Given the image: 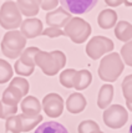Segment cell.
<instances>
[{
  "label": "cell",
  "mask_w": 132,
  "mask_h": 133,
  "mask_svg": "<svg viewBox=\"0 0 132 133\" xmlns=\"http://www.w3.org/2000/svg\"><path fill=\"white\" fill-rule=\"evenodd\" d=\"M35 65L39 66L46 76H55L66 65V56L60 50L50 52L40 50L35 55Z\"/></svg>",
  "instance_id": "cell-1"
},
{
  "label": "cell",
  "mask_w": 132,
  "mask_h": 133,
  "mask_svg": "<svg viewBox=\"0 0 132 133\" xmlns=\"http://www.w3.org/2000/svg\"><path fill=\"white\" fill-rule=\"evenodd\" d=\"M123 67H125V65H123V61L120 55L117 52H111L100 61V66H98L97 71L98 77L107 83L115 82L122 74Z\"/></svg>",
  "instance_id": "cell-2"
},
{
  "label": "cell",
  "mask_w": 132,
  "mask_h": 133,
  "mask_svg": "<svg viewBox=\"0 0 132 133\" xmlns=\"http://www.w3.org/2000/svg\"><path fill=\"white\" fill-rule=\"evenodd\" d=\"M26 39L20 31L11 30L8 31L1 41V52L9 58H17L25 50Z\"/></svg>",
  "instance_id": "cell-3"
},
{
  "label": "cell",
  "mask_w": 132,
  "mask_h": 133,
  "mask_svg": "<svg viewBox=\"0 0 132 133\" xmlns=\"http://www.w3.org/2000/svg\"><path fill=\"white\" fill-rule=\"evenodd\" d=\"M91 25L81 17H72L64 28V35L75 44H82L91 35Z\"/></svg>",
  "instance_id": "cell-4"
},
{
  "label": "cell",
  "mask_w": 132,
  "mask_h": 133,
  "mask_svg": "<svg viewBox=\"0 0 132 133\" xmlns=\"http://www.w3.org/2000/svg\"><path fill=\"white\" fill-rule=\"evenodd\" d=\"M23 23L21 12L15 1H5L0 8V25L5 30H15Z\"/></svg>",
  "instance_id": "cell-5"
},
{
  "label": "cell",
  "mask_w": 132,
  "mask_h": 133,
  "mask_svg": "<svg viewBox=\"0 0 132 133\" xmlns=\"http://www.w3.org/2000/svg\"><path fill=\"white\" fill-rule=\"evenodd\" d=\"M114 42L111 39L106 36H93L86 45L87 56L92 60H98L103 55H109L111 51H114Z\"/></svg>",
  "instance_id": "cell-6"
},
{
  "label": "cell",
  "mask_w": 132,
  "mask_h": 133,
  "mask_svg": "<svg viewBox=\"0 0 132 133\" xmlns=\"http://www.w3.org/2000/svg\"><path fill=\"white\" fill-rule=\"evenodd\" d=\"M128 121V112L121 104H112L103 112V122L109 128L118 129Z\"/></svg>",
  "instance_id": "cell-7"
},
{
  "label": "cell",
  "mask_w": 132,
  "mask_h": 133,
  "mask_svg": "<svg viewBox=\"0 0 132 133\" xmlns=\"http://www.w3.org/2000/svg\"><path fill=\"white\" fill-rule=\"evenodd\" d=\"M40 51V49L37 47H28L23 51V54L20 55V57L17 60L15 65H14V69L15 72L20 76H30L33 75L35 70V55Z\"/></svg>",
  "instance_id": "cell-8"
},
{
  "label": "cell",
  "mask_w": 132,
  "mask_h": 133,
  "mask_svg": "<svg viewBox=\"0 0 132 133\" xmlns=\"http://www.w3.org/2000/svg\"><path fill=\"white\" fill-rule=\"evenodd\" d=\"M46 116L50 118H58L62 115L64 111V99L58 93H49L42 99L41 104Z\"/></svg>",
  "instance_id": "cell-9"
},
{
  "label": "cell",
  "mask_w": 132,
  "mask_h": 133,
  "mask_svg": "<svg viewBox=\"0 0 132 133\" xmlns=\"http://www.w3.org/2000/svg\"><path fill=\"white\" fill-rule=\"evenodd\" d=\"M45 19L47 26L62 29V28H65V25L72 19V15L60 6V8H56L55 10L47 12Z\"/></svg>",
  "instance_id": "cell-10"
},
{
  "label": "cell",
  "mask_w": 132,
  "mask_h": 133,
  "mask_svg": "<svg viewBox=\"0 0 132 133\" xmlns=\"http://www.w3.org/2000/svg\"><path fill=\"white\" fill-rule=\"evenodd\" d=\"M42 23L39 19L35 17H29L26 20H23L20 25V32L25 39H35L39 35L42 34Z\"/></svg>",
  "instance_id": "cell-11"
},
{
  "label": "cell",
  "mask_w": 132,
  "mask_h": 133,
  "mask_svg": "<svg viewBox=\"0 0 132 133\" xmlns=\"http://www.w3.org/2000/svg\"><path fill=\"white\" fill-rule=\"evenodd\" d=\"M96 5V1H89V0H84V1H67V0H65V1H61L60 3V6L65 9L67 12L70 14H85L86 11L89 10H91L93 6Z\"/></svg>",
  "instance_id": "cell-12"
},
{
  "label": "cell",
  "mask_w": 132,
  "mask_h": 133,
  "mask_svg": "<svg viewBox=\"0 0 132 133\" xmlns=\"http://www.w3.org/2000/svg\"><path fill=\"white\" fill-rule=\"evenodd\" d=\"M85 107H86V98L80 92L71 93L69 96V98L66 99V108L72 115L81 113L85 110Z\"/></svg>",
  "instance_id": "cell-13"
},
{
  "label": "cell",
  "mask_w": 132,
  "mask_h": 133,
  "mask_svg": "<svg viewBox=\"0 0 132 133\" xmlns=\"http://www.w3.org/2000/svg\"><path fill=\"white\" fill-rule=\"evenodd\" d=\"M20 108H21L24 115L37 116V115H40L42 107H41L40 101L36 98V97H34V96H26L24 99H21Z\"/></svg>",
  "instance_id": "cell-14"
},
{
  "label": "cell",
  "mask_w": 132,
  "mask_h": 133,
  "mask_svg": "<svg viewBox=\"0 0 132 133\" xmlns=\"http://www.w3.org/2000/svg\"><path fill=\"white\" fill-rule=\"evenodd\" d=\"M97 24L101 29H111L116 26L117 24V14L112 9H105L98 14L97 16Z\"/></svg>",
  "instance_id": "cell-15"
},
{
  "label": "cell",
  "mask_w": 132,
  "mask_h": 133,
  "mask_svg": "<svg viewBox=\"0 0 132 133\" xmlns=\"http://www.w3.org/2000/svg\"><path fill=\"white\" fill-rule=\"evenodd\" d=\"M114 98V86L110 83H105L101 86L97 96V106L101 110H106L110 107V103Z\"/></svg>",
  "instance_id": "cell-16"
},
{
  "label": "cell",
  "mask_w": 132,
  "mask_h": 133,
  "mask_svg": "<svg viewBox=\"0 0 132 133\" xmlns=\"http://www.w3.org/2000/svg\"><path fill=\"white\" fill-rule=\"evenodd\" d=\"M21 98H23L21 92L15 87L9 86L3 93L1 103L4 106H8V107H17V104L21 101Z\"/></svg>",
  "instance_id": "cell-17"
},
{
  "label": "cell",
  "mask_w": 132,
  "mask_h": 133,
  "mask_svg": "<svg viewBox=\"0 0 132 133\" xmlns=\"http://www.w3.org/2000/svg\"><path fill=\"white\" fill-rule=\"evenodd\" d=\"M115 36L125 44L132 41V24L125 20L118 21L115 26Z\"/></svg>",
  "instance_id": "cell-18"
},
{
  "label": "cell",
  "mask_w": 132,
  "mask_h": 133,
  "mask_svg": "<svg viewBox=\"0 0 132 133\" xmlns=\"http://www.w3.org/2000/svg\"><path fill=\"white\" fill-rule=\"evenodd\" d=\"M92 82V75L89 70H80L76 72L74 82V88L76 91H82L91 85Z\"/></svg>",
  "instance_id": "cell-19"
},
{
  "label": "cell",
  "mask_w": 132,
  "mask_h": 133,
  "mask_svg": "<svg viewBox=\"0 0 132 133\" xmlns=\"http://www.w3.org/2000/svg\"><path fill=\"white\" fill-rule=\"evenodd\" d=\"M16 5L21 12V15H25L29 19L31 16H35L39 12L40 1H17Z\"/></svg>",
  "instance_id": "cell-20"
},
{
  "label": "cell",
  "mask_w": 132,
  "mask_h": 133,
  "mask_svg": "<svg viewBox=\"0 0 132 133\" xmlns=\"http://www.w3.org/2000/svg\"><path fill=\"white\" fill-rule=\"evenodd\" d=\"M20 118V123H21V131L23 132H29L31 129H34L41 121H42V116L37 115V116H28V115H24L20 113L17 115Z\"/></svg>",
  "instance_id": "cell-21"
},
{
  "label": "cell",
  "mask_w": 132,
  "mask_h": 133,
  "mask_svg": "<svg viewBox=\"0 0 132 133\" xmlns=\"http://www.w3.org/2000/svg\"><path fill=\"white\" fill-rule=\"evenodd\" d=\"M35 133H69V131L58 122H45L36 128Z\"/></svg>",
  "instance_id": "cell-22"
},
{
  "label": "cell",
  "mask_w": 132,
  "mask_h": 133,
  "mask_svg": "<svg viewBox=\"0 0 132 133\" xmlns=\"http://www.w3.org/2000/svg\"><path fill=\"white\" fill-rule=\"evenodd\" d=\"M12 74H14V71H12L11 65L5 60L0 58V85L6 83L9 80H11Z\"/></svg>",
  "instance_id": "cell-23"
},
{
  "label": "cell",
  "mask_w": 132,
  "mask_h": 133,
  "mask_svg": "<svg viewBox=\"0 0 132 133\" xmlns=\"http://www.w3.org/2000/svg\"><path fill=\"white\" fill-rule=\"evenodd\" d=\"M76 70L67 69L60 74V83L66 88H72L75 82V76H76Z\"/></svg>",
  "instance_id": "cell-24"
},
{
  "label": "cell",
  "mask_w": 132,
  "mask_h": 133,
  "mask_svg": "<svg viewBox=\"0 0 132 133\" xmlns=\"http://www.w3.org/2000/svg\"><path fill=\"white\" fill-rule=\"evenodd\" d=\"M5 129L6 132H11V133H20L21 131V123H20V118L17 115L11 116L9 118H6L5 121Z\"/></svg>",
  "instance_id": "cell-25"
},
{
  "label": "cell",
  "mask_w": 132,
  "mask_h": 133,
  "mask_svg": "<svg viewBox=\"0 0 132 133\" xmlns=\"http://www.w3.org/2000/svg\"><path fill=\"white\" fill-rule=\"evenodd\" d=\"M9 86H11V87H15V88H17V90H19V91L21 92L23 97L28 95V92H29V90H30L29 82L26 81V80H25L24 77H19V76H17V77H14V78H12Z\"/></svg>",
  "instance_id": "cell-26"
},
{
  "label": "cell",
  "mask_w": 132,
  "mask_h": 133,
  "mask_svg": "<svg viewBox=\"0 0 132 133\" xmlns=\"http://www.w3.org/2000/svg\"><path fill=\"white\" fill-rule=\"evenodd\" d=\"M97 131H101L98 124L95 121L92 119H85L82 121L79 124L77 127V132L79 133H93V132H97Z\"/></svg>",
  "instance_id": "cell-27"
},
{
  "label": "cell",
  "mask_w": 132,
  "mask_h": 133,
  "mask_svg": "<svg viewBox=\"0 0 132 133\" xmlns=\"http://www.w3.org/2000/svg\"><path fill=\"white\" fill-rule=\"evenodd\" d=\"M122 93L126 102H132V75H128L122 81Z\"/></svg>",
  "instance_id": "cell-28"
},
{
  "label": "cell",
  "mask_w": 132,
  "mask_h": 133,
  "mask_svg": "<svg viewBox=\"0 0 132 133\" xmlns=\"http://www.w3.org/2000/svg\"><path fill=\"white\" fill-rule=\"evenodd\" d=\"M121 58L126 65L132 67V41L126 42L121 49Z\"/></svg>",
  "instance_id": "cell-29"
},
{
  "label": "cell",
  "mask_w": 132,
  "mask_h": 133,
  "mask_svg": "<svg viewBox=\"0 0 132 133\" xmlns=\"http://www.w3.org/2000/svg\"><path fill=\"white\" fill-rule=\"evenodd\" d=\"M44 36H47L50 39H55V37H59V36H64V30L59 29V28H50L47 26L46 29L42 30V34Z\"/></svg>",
  "instance_id": "cell-30"
},
{
  "label": "cell",
  "mask_w": 132,
  "mask_h": 133,
  "mask_svg": "<svg viewBox=\"0 0 132 133\" xmlns=\"http://www.w3.org/2000/svg\"><path fill=\"white\" fill-rule=\"evenodd\" d=\"M59 5V1L56 0H51V1H40V8L41 9H44L45 11H52V10H55Z\"/></svg>",
  "instance_id": "cell-31"
},
{
  "label": "cell",
  "mask_w": 132,
  "mask_h": 133,
  "mask_svg": "<svg viewBox=\"0 0 132 133\" xmlns=\"http://www.w3.org/2000/svg\"><path fill=\"white\" fill-rule=\"evenodd\" d=\"M105 3H106V5L111 6V8H116V6H120L123 4V1H117V0H106Z\"/></svg>",
  "instance_id": "cell-32"
},
{
  "label": "cell",
  "mask_w": 132,
  "mask_h": 133,
  "mask_svg": "<svg viewBox=\"0 0 132 133\" xmlns=\"http://www.w3.org/2000/svg\"><path fill=\"white\" fill-rule=\"evenodd\" d=\"M126 106H127V110L132 112V102H126Z\"/></svg>",
  "instance_id": "cell-33"
},
{
  "label": "cell",
  "mask_w": 132,
  "mask_h": 133,
  "mask_svg": "<svg viewBox=\"0 0 132 133\" xmlns=\"http://www.w3.org/2000/svg\"><path fill=\"white\" fill-rule=\"evenodd\" d=\"M0 118H3V103L0 102Z\"/></svg>",
  "instance_id": "cell-34"
},
{
  "label": "cell",
  "mask_w": 132,
  "mask_h": 133,
  "mask_svg": "<svg viewBox=\"0 0 132 133\" xmlns=\"http://www.w3.org/2000/svg\"><path fill=\"white\" fill-rule=\"evenodd\" d=\"M123 5H126V6H132V3H130V1H123Z\"/></svg>",
  "instance_id": "cell-35"
},
{
  "label": "cell",
  "mask_w": 132,
  "mask_h": 133,
  "mask_svg": "<svg viewBox=\"0 0 132 133\" xmlns=\"http://www.w3.org/2000/svg\"><path fill=\"white\" fill-rule=\"evenodd\" d=\"M130 133H132V123H131V126H130Z\"/></svg>",
  "instance_id": "cell-36"
},
{
  "label": "cell",
  "mask_w": 132,
  "mask_h": 133,
  "mask_svg": "<svg viewBox=\"0 0 132 133\" xmlns=\"http://www.w3.org/2000/svg\"><path fill=\"white\" fill-rule=\"evenodd\" d=\"M93 133H103V132H101V131H97V132H93Z\"/></svg>",
  "instance_id": "cell-37"
}]
</instances>
